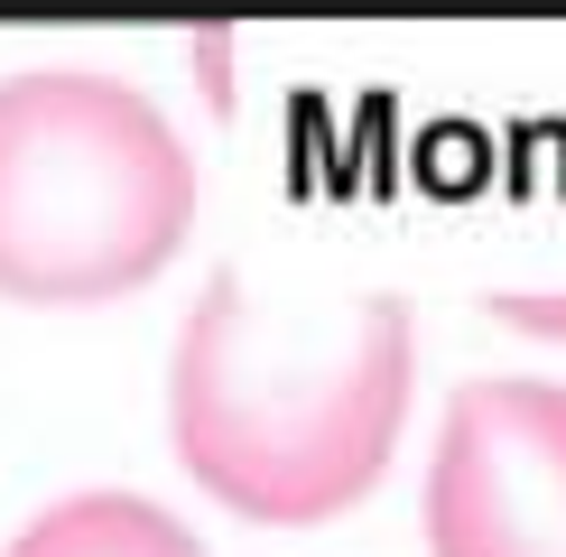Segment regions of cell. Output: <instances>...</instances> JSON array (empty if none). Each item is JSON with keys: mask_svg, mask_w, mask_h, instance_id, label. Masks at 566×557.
Segmentation results:
<instances>
[{"mask_svg": "<svg viewBox=\"0 0 566 557\" xmlns=\"http://www.w3.org/2000/svg\"><path fill=\"white\" fill-rule=\"evenodd\" d=\"M177 455L251 521H335L381 483L409 418L399 297H261L214 270L168 371Z\"/></svg>", "mask_w": 566, "mask_h": 557, "instance_id": "6da1fadb", "label": "cell"}, {"mask_svg": "<svg viewBox=\"0 0 566 557\" xmlns=\"http://www.w3.org/2000/svg\"><path fill=\"white\" fill-rule=\"evenodd\" d=\"M196 158L149 93L38 65L0 84V297L93 307L186 251Z\"/></svg>", "mask_w": 566, "mask_h": 557, "instance_id": "7a4b0ae2", "label": "cell"}, {"mask_svg": "<svg viewBox=\"0 0 566 557\" xmlns=\"http://www.w3.org/2000/svg\"><path fill=\"white\" fill-rule=\"evenodd\" d=\"M437 557H566V390L464 381L428 464Z\"/></svg>", "mask_w": 566, "mask_h": 557, "instance_id": "3957f363", "label": "cell"}, {"mask_svg": "<svg viewBox=\"0 0 566 557\" xmlns=\"http://www.w3.org/2000/svg\"><path fill=\"white\" fill-rule=\"evenodd\" d=\"M10 557H205V548L186 539V521H168L139 493H75V502L38 511Z\"/></svg>", "mask_w": 566, "mask_h": 557, "instance_id": "277c9868", "label": "cell"}, {"mask_svg": "<svg viewBox=\"0 0 566 557\" xmlns=\"http://www.w3.org/2000/svg\"><path fill=\"white\" fill-rule=\"evenodd\" d=\"M492 316H502V325H521V335L566 344V297H492Z\"/></svg>", "mask_w": 566, "mask_h": 557, "instance_id": "5b68a950", "label": "cell"}]
</instances>
